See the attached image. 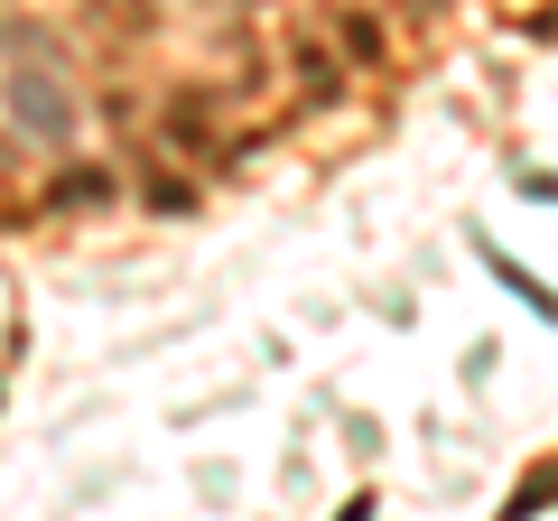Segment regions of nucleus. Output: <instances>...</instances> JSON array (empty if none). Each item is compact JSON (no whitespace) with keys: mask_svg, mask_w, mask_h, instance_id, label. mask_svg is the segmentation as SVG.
Returning <instances> with one entry per match:
<instances>
[{"mask_svg":"<svg viewBox=\"0 0 558 521\" xmlns=\"http://www.w3.org/2000/svg\"><path fill=\"white\" fill-rule=\"evenodd\" d=\"M10 112L38 141H75V94L57 84V65H10Z\"/></svg>","mask_w":558,"mask_h":521,"instance_id":"nucleus-1","label":"nucleus"}]
</instances>
